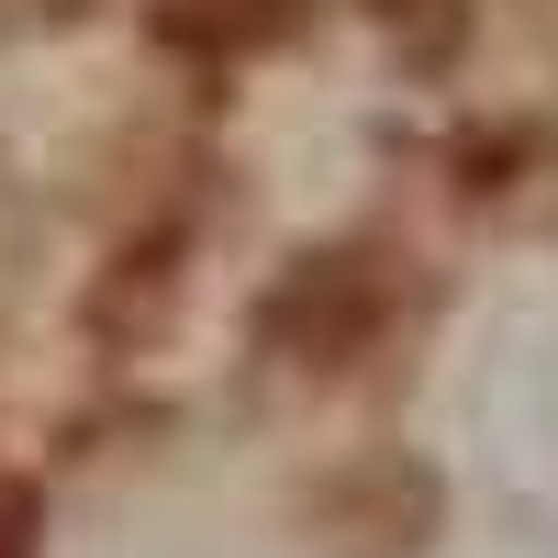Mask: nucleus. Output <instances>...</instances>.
<instances>
[{"mask_svg":"<svg viewBox=\"0 0 558 558\" xmlns=\"http://www.w3.org/2000/svg\"><path fill=\"white\" fill-rule=\"evenodd\" d=\"M0 558H45V502H34V481H0Z\"/></svg>","mask_w":558,"mask_h":558,"instance_id":"obj_1","label":"nucleus"}]
</instances>
